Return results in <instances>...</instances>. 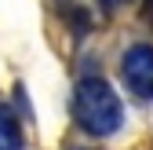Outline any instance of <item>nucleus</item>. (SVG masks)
<instances>
[{
  "instance_id": "obj_3",
  "label": "nucleus",
  "mask_w": 153,
  "mask_h": 150,
  "mask_svg": "<svg viewBox=\"0 0 153 150\" xmlns=\"http://www.w3.org/2000/svg\"><path fill=\"white\" fill-rule=\"evenodd\" d=\"M0 150H22V124L0 103Z\"/></svg>"
},
{
  "instance_id": "obj_2",
  "label": "nucleus",
  "mask_w": 153,
  "mask_h": 150,
  "mask_svg": "<svg viewBox=\"0 0 153 150\" xmlns=\"http://www.w3.org/2000/svg\"><path fill=\"white\" fill-rule=\"evenodd\" d=\"M120 81L128 84L131 95L153 99V44L135 40V44L124 48V55H120Z\"/></svg>"
},
{
  "instance_id": "obj_1",
  "label": "nucleus",
  "mask_w": 153,
  "mask_h": 150,
  "mask_svg": "<svg viewBox=\"0 0 153 150\" xmlns=\"http://www.w3.org/2000/svg\"><path fill=\"white\" fill-rule=\"evenodd\" d=\"M73 121L95 139H109L124 128V103L106 77H88L76 81L73 88Z\"/></svg>"
}]
</instances>
